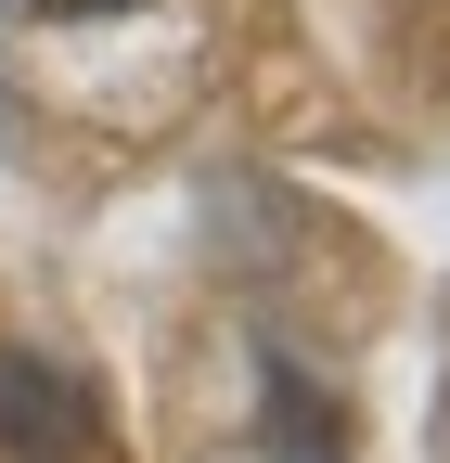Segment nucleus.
I'll use <instances>...</instances> for the list:
<instances>
[{"label":"nucleus","mask_w":450,"mask_h":463,"mask_svg":"<svg viewBox=\"0 0 450 463\" xmlns=\"http://www.w3.org/2000/svg\"><path fill=\"white\" fill-rule=\"evenodd\" d=\"M0 450L14 463H103V399L39 347H0Z\"/></svg>","instance_id":"f257e3e1"},{"label":"nucleus","mask_w":450,"mask_h":463,"mask_svg":"<svg viewBox=\"0 0 450 463\" xmlns=\"http://www.w3.org/2000/svg\"><path fill=\"white\" fill-rule=\"evenodd\" d=\"M258 450L270 463H348V425H334L322 373L296 361L284 335H258Z\"/></svg>","instance_id":"f03ea898"},{"label":"nucleus","mask_w":450,"mask_h":463,"mask_svg":"<svg viewBox=\"0 0 450 463\" xmlns=\"http://www.w3.org/2000/svg\"><path fill=\"white\" fill-rule=\"evenodd\" d=\"M26 14H52V26H90V14H129V0H26Z\"/></svg>","instance_id":"7ed1b4c3"}]
</instances>
